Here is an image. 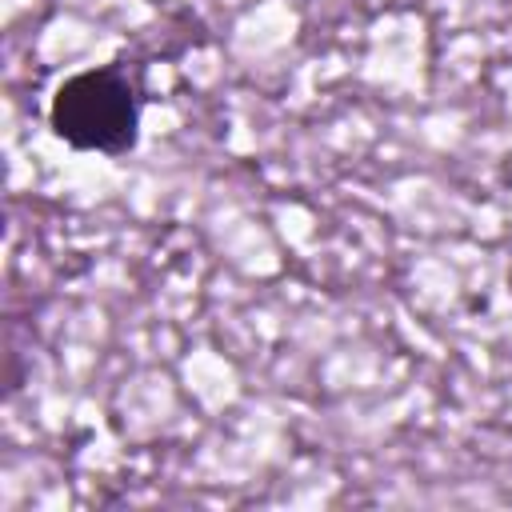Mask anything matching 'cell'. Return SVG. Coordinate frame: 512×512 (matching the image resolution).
Segmentation results:
<instances>
[{"label": "cell", "instance_id": "1", "mask_svg": "<svg viewBox=\"0 0 512 512\" xmlns=\"http://www.w3.org/2000/svg\"><path fill=\"white\" fill-rule=\"evenodd\" d=\"M140 112V76L124 60H112L100 68L72 72L56 84L48 100V128L76 152L124 156L140 140Z\"/></svg>", "mask_w": 512, "mask_h": 512}]
</instances>
